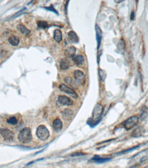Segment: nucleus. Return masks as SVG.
Masks as SVG:
<instances>
[{"instance_id": "5701e85b", "label": "nucleus", "mask_w": 148, "mask_h": 168, "mask_svg": "<svg viewBox=\"0 0 148 168\" xmlns=\"http://www.w3.org/2000/svg\"><path fill=\"white\" fill-rule=\"evenodd\" d=\"M7 123H8V124L13 125V126H14V125L17 124V123H18L17 118H16V117H14V116H12V117L9 118L7 120Z\"/></svg>"}, {"instance_id": "a878e982", "label": "nucleus", "mask_w": 148, "mask_h": 168, "mask_svg": "<svg viewBox=\"0 0 148 168\" xmlns=\"http://www.w3.org/2000/svg\"><path fill=\"white\" fill-rule=\"evenodd\" d=\"M65 81L66 82H67V83L70 84V85H73V86H74V87H75V84L73 83V81L72 80V79L71 78V77H65Z\"/></svg>"}, {"instance_id": "9b49d317", "label": "nucleus", "mask_w": 148, "mask_h": 168, "mask_svg": "<svg viewBox=\"0 0 148 168\" xmlns=\"http://www.w3.org/2000/svg\"><path fill=\"white\" fill-rule=\"evenodd\" d=\"M53 128L56 132H60L62 128V123L59 118H56L53 121Z\"/></svg>"}, {"instance_id": "0eeeda50", "label": "nucleus", "mask_w": 148, "mask_h": 168, "mask_svg": "<svg viewBox=\"0 0 148 168\" xmlns=\"http://www.w3.org/2000/svg\"><path fill=\"white\" fill-rule=\"evenodd\" d=\"M74 78H75V81L80 85H83L85 83V76L84 74L80 70H75L73 72Z\"/></svg>"}, {"instance_id": "a211bd4d", "label": "nucleus", "mask_w": 148, "mask_h": 168, "mask_svg": "<svg viewBox=\"0 0 148 168\" xmlns=\"http://www.w3.org/2000/svg\"><path fill=\"white\" fill-rule=\"evenodd\" d=\"M73 62L75 63L76 65H81L83 64L84 62V57L81 55H78L73 57Z\"/></svg>"}, {"instance_id": "9d476101", "label": "nucleus", "mask_w": 148, "mask_h": 168, "mask_svg": "<svg viewBox=\"0 0 148 168\" xmlns=\"http://www.w3.org/2000/svg\"><path fill=\"white\" fill-rule=\"evenodd\" d=\"M95 31H96V39L97 43H98V49L100 48V44H101L102 38V32L101 28L100 26L96 25L95 26Z\"/></svg>"}, {"instance_id": "6ab92c4d", "label": "nucleus", "mask_w": 148, "mask_h": 168, "mask_svg": "<svg viewBox=\"0 0 148 168\" xmlns=\"http://www.w3.org/2000/svg\"><path fill=\"white\" fill-rule=\"evenodd\" d=\"M54 39H55L56 42H60L62 41V32L60 30H55L54 33Z\"/></svg>"}, {"instance_id": "2eb2a0df", "label": "nucleus", "mask_w": 148, "mask_h": 168, "mask_svg": "<svg viewBox=\"0 0 148 168\" xmlns=\"http://www.w3.org/2000/svg\"><path fill=\"white\" fill-rule=\"evenodd\" d=\"M68 37L69 39H70V41L71 42L75 43V44H77L79 42V38L77 35V34L75 33V32L73 30L70 31V32H68Z\"/></svg>"}, {"instance_id": "ddd939ff", "label": "nucleus", "mask_w": 148, "mask_h": 168, "mask_svg": "<svg viewBox=\"0 0 148 168\" xmlns=\"http://www.w3.org/2000/svg\"><path fill=\"white\" fill-rule=\"evenodd\" d=\"M75 52H76V48L74 46H70L67 48V50H65V54L67 57H69V58H73L75 57Z\"/></svg>"}, {"instance_id": "412c9836", "label": "nucleus", "mask_w": 148, "mask_h": 168, "mask_svg": "<svg viewBox=\"0 0 148 168\" xmlns=\"http://www.w3.org/2000/svg\"><path fill=\"white\" fill-rule=\"evenodd\" d=\"M143 127H139L138 128H136V130H134V131L133 132L132 136H134V137H138V136H141V134L143 132Z\"/></svg>"}, {"instance_id": "7ed1b4c3", "label": "nucleus", "mask_w": 148, "mask_h": 168, "mask_svg": "<svg viewBox=\"0 0 148 168\" xmlns=\"http://www.w3.org/2000/svg\"><path fill=\"white\" fill-rule=\"evenodd\" d=\"M32 132L28 128H24L18 135V139L19 141L25 144L30 142L32 141Z\"/></svg>"}, {"instance_id": "6e6552de", "label": "nucleus", "mask_w": 148, "mask_h": 168, "mask_svg": "<svg viewBox=\"0 0 148 168\" xmlns=\"http://www.w3.org/2000/svg\"><path fill=\"white\" fill-rule=\"evenodd\" d=\"M0 134L6 141H12L14 138V133L8 129H0Z\"/></svg>"}, {"instance_id": "39448f33", "label": "nucleus", "mask_w": 148, "mask_h": 168, "mask_svg": "<svg viewBox=\"0 0 148 168\" xmlns=\"http://www.w3.org/2000/svg\"><path fill=\"white\" fill-rule=\"evenodd\" d=\"M138 122H139V117L136 116H133L128 118L127 120L123 122V126L126 130H129L132 129L134 127H135Z\"/></svg>"}, {"instance_id": "20e7f679", "label": "nucleus", "mask_w": 148, "mask_h": 168, "mask_svg": "<svg viewBox=\"0 0 148 168\" xmlns=\"http://www.w3.org/2000/svg\"><path fill=\"white\" fill-rule=\"evenodd\" d=\"M37 136L41 141H46L49 136V132L44 126H39L37 130Z\"/></svg>"}, {"instance_id": "4be33fe9", "label": "nucleus", "mask_w": 148, "mask_h": 168, "mask_svg": "<svg viewBox=\"0 0 148 168\" xmlns=\"http://www.w3.org/2000/svg\"><path fill=\"white\" fill-rule=\"evenodd\" d=\"M62 116H63V118H65V119H69V118H70L71 116H72V114H73V112L71 110L65 109L62 112Z\"/></svg>"}, {"instance_id": "bb28decb", "label": "nucleus", "mask_w": 148, "mask_h": 168, "mask_svg": "<svg viewBox=\"0 0 148 168\" xmlns=\"http://www.w3.org/2000/svg\"><path fill=\"white\" fill-rule=\"evenodd\" d=\"M99 72H100V78H101V79L103 81L106 79V72H105L104 71H103V70H99Z\"/></svg>"}, {"instance_id": "423d86ee", "label": "nucleus", "mask_w": 148, "mask_h": 168, "mask_svg": "<svg viewBox=\"0 0 148 168\" xmlns=\"http://www.w3.org/2000/svg\"><path fill=\"white\" fill-rule=\"evenodd\" d=\"M59 89H60L62 92H63V93L67 94V95H70L71 97H73V98H74V99H77L78 97V94L75 93V92L74 91V90L71 88L69 87L68 85H65V84L62 83L59 85Z\"/></svg>"}, {"instance_id": "aec40b11", "label": "nucleus", "mask_w": 148, "mask_h": 168, "mask_svg": "<svg viewBox=\"0 0 148 168\" xmlns=\"http://www.w3.org/2000/svg\"><path fill=\"white\" fill-rule=\"evenodd\" d=\"M19 39L18 37H15V36H11L8 39V42L13 46H17L19 44Z\"/></svg>"}, {"instance_id": "f03ea898", "label": "nucleus", "mask_w": 148, "mask_h": 168, "mask_svg": "<svg viewBox=\"0 0 148 168\" xmlns=\"http://www.w3.org/2000/svg\"><path fill=\"white\" fill-rule=\"evenodd\" d=\"M148 160V148L144 149V150L140 151V152L137 153L135 154L132 158L130 161H129V165H130L134 166L137 165L142 163L145 162V161H147Z\"/></svg>"}, {"instance_id": "c756f323", "label": "nucleus", "mask_w": 148, "mask_h": 168, "mask_svg": "<svg viewBox=\"0 0 148 168\" xmlns=\"http://www.w3.org/2000/svg\"><path fill=\"white\" fill-rule=\"evenodd\" d=\"M130 19H131V20H134V13L133 12H132V13H131V16H130Z\"/></svg>"}, {"instance_id": "4468645a", "label": "nucleus", "mask_w": 148, "mask_h": 168, "mask_svg": "<svg viewBox=\"0 0 148 168\" xmlns=\"http://www.w3.org/2000/svg\"><path fill=\"white\" fill-rule=\"evenodd\" d=\"M126 50V44H125L124 40L123 39H121L117 44V51L119 53L123 54Z\"/></svg>"}, {"instance_id": "f3484780", "label": "nucleus", "mask_w": 148, "mask_h": 168, "mask_svg": "<svg viewBox=\"0 0 148 168\" xmlns=\"http://www.w3.org/2000/svg\"><path fill=\"white\" fill-rule=\"evenodd\" d=\"M16 28H17L18 30H19L21 33L24 34V35H28L29 34H30V30H29V29H28L27 28L23 25V24H19V25L17 26V27H16Z\"/></svg>"}, {"instance_id": "cd10ccee", "label": "nucleus", "mask_w": 148, "mask_h": 168, "mask_svg": "<svg viewBox=\"0 0 148 168\" xmlns=\"http://www.w3.org/2000/svg\"><path fill=\"white\" fill-rule=\"evenodd\" d=\"M45 9H47V10H48V11H52V12L55 13L56 14H57V15H58V12H57L56 11L55 9H54L53 6H50V7H46V8H45Z\"/></svg>"}, {"instance_id": "c85d7f7f", "label": "nucleus", "mask_w": 148, "mask_h": 168, "mask_svg": "<svg viewBox=\"0 0 148 168\" xmlns=\"http://www.w3.org/2000/svg\"><path fill=\"white\" fill-rule=\"evenodd\" d=\"M84 155V154H82V153H74V154H71L72 156H82Z\"/></svg>"}, {"instance_id": "b1692460", "label": "nucleus", "mask_w": 148, "mask_h": 168, "mask_svg": "<svg viewBox=\"0 0 148 168\" xmlns=\"http://www.w3.org/2000/svg\"><path fill=\"white\" fill-rule=\"evenodd\" d=\"M38 26H39V28H42V29H45L48 27V24L46 21H40L38 22Z\"/></svg>"}, {"instance_id": "dca6fc26", "label": "nucleus", "mask_w": 148, "mask_h": 168, "mask_svg": "<svg viewBox=\"0 0 148 168\" xmlns=\"http://www.w3.org/2000/svg\"><path fill=\"white\" fill-rule=\"evenodd\" d=\"M70 63L68 61L67 59H62L60 60V69L62 70H66L69 67Z\"/></svg>"}, {"instance_id": "7c9ffc66", "label": "nucleus", "mask_w": 148, "mask_h": 168, "mask_svg": "<svg viewBox=\"0 0 148 168\" xmlns=\"http://www.w3.org/2000/svg\"><path fill=\"white\" fill-rule=\"evenodd\" d=\"M144 168H148V167H144Z\"/></svg>"}, {"instance_id": "393cba45", "label": "nucleus", "mask_w": 148, "mask_h": 168, "mask_svg": "<svg viewBox=\"0 0 148 168\" xmlns=\"http://www.w3.org/2000/svg\"><path fill=\"white\" fill-rule=\"evenodd\" d=\"M139 147H140V146H135V147L130 148V149H126V150H123L122 151H120V152L117 153V154H115V155H121V154L128 153V152H130V151H132V150H134V149H136V148H139Z\"/></svg>"}, {"instance_id": "f8f14e48", "label": "nucleus", "mask_w": 148, "mask_h": 168, "mask_svg": "<svg viewBox=\"0 0 148 168\" xmlns=\"http://www.w3.org/2000/svg\"><path fill=\"white\" fill-rule=\"evenodd\" d=\"M111 158H102L100 157V156H95L94 157L92 158L91 161H94L95 163H103L108 162V161H111Z\"/></svg>"}, {"instance_id": "f257e3e1", "label": "nucleus", "mask_w": 148, "mask_h": 168, "mask_svg": "<svg viewBox=\"0 0 148 168\" xmlns=\"http://www.w3.org/2000/svg\"><path fill=\"white\" fill-rule=\"evenodd\" d=\"M103 108L100 103H97L95 105L94 109L93 111V117L87 121V123L90 127H94L98 125L101 121L102 116Z\"/></svg>"}, {"instance_id": "1a4fd4ad", "label": "nucleus", "mask_w": 148, "mask_h": 168, "mask_svg": "<svg viewBox=\"0 0 148 168\" xmlns=\"http://www.w3.org/2000/svg\"><path fill=\"white\" fill-rule=\"evenodd\" d=\"M58 101L62 105H71L73 103V101L71 99L66 96H63V95H60L58 97Z\"/></svg>"}]
</instances>
